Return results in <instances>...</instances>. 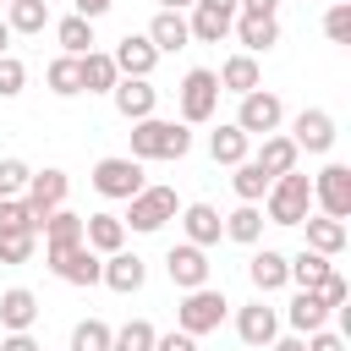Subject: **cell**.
Instances as JSON below:
<instances>
[{"label":"cell","instance_id":"obj_18","mask_svg":"<svg viewBox=\"0 0 351 351\" xmlns=\"http://www.w3.org/2000/svg\"><path fill=\"white\" fill-rule=\"evenodd\" d=\"M110 60H115V71H121V77H154L159 49L148 44V33H126V38L110 49Z\"/></svg>","mask_w":351,"mask_h":351},{"label":"cell","instance_id":"obj_1","mask_svg":"<svg viewBox=\"0 0 351 351\" xmlns=\"http://www.w3.org/2000/svg\"><path fill=\"white\" fill-rule=\"evenodd\" d=\"M192 154V126L181 121H132V159L137 165H154V159H186Z\"/></svg>","mask_w":351,"mask_h":351},{"label":"cell","instance_id":"obj_29","mask_svg":"<svg viewBox=\"0 0 351 351\" xmlns=\"http://www.w3.org/2000/svg\"><path fill=\"white\" fill-rule=\"evenodd\" d=\"M225 219V236L230 241H241V247H258L263 241V208L258 203H236L230 214H219Z\"/></svg>","mask_w":351,"mask_h":351},{"label":"cell","instance_id":"obj_35","mask_svg":"<svg viewBox=\"0 0 351 351\" xmlns=\"http://www.w3.org/2000/svg\"><path fill=\"white\" fill-rule=\"evenodd\" d=\"M44 82H49L55 99H77V93H82V77H77V60H71V55H55V60L44 66Z\"/></svg>","mask_w":351,"mask_h":351},{"label":"cell","instance_id":"obj_20","mask_svg":"<svg viewBox=\"0 0 351 351\" xmlns=\"http://www.w3.org/2000/svg\"><path fill=\"white\" fill-rule=\"evenodd\" d=\"M82 247L99 252V258L121 252V247H126V225H121V214H82Z\"/></svg>","mask_w":351,"mask_h":351},{"label":"cell","instance_id":"obj_10","mask_svg":"<svg viewBox=\"0 0 351 351\" xmlns=\"http://www.w3.org/2000/svg\"><path fill=\"white\" fill-rule=\"evenodd\" d=\"M236 11H241V0H192V16H186L192 44H225Z\"/></svg>","mask_w":351,"mask_h":351},{"label":"cell","instance_id":"obj_38","mask_svg":"<svg viewBox=\"0 0 351 351\" xmlns=\"http://www.w3.org/2000/svg\"><path fill=\"white\" fill-rule=\"evenodd\" d=\"M16 230H33L38 236V219L22 197H0V236H16Z\"/></svg>","mask_w":351,"mask_h":351},{"label":"cell","instance_id":"obj_34","mask_svg":"<svg viewBox=\"0 0 351 351\" xmlns=\"http://www.w3.org/2000/svg\"><path fill=\"white\" fill-rule=\"evenodd\" d=\"M5 27L11 33H44L49 27V0H11L5 5Z\"/></svg>","mask_w":351,"mask_h":351},{"label":"cell","instance_id":"obj_12","mask_svg":"<svg viewBox=\"0 0 351 351\" xmlns=\"http://www.w3.org/2000/svg\"><path fill=\"white\" fill-rule=\"evenodd\" d=\"M66 192H71V176L66 170H33L27 176V192H22V203L33 208V219L44 225V214H55V208H66Z\"/></svg>","mask_w":351,"mask_h":351},{"label":"cell","instance_id":"obj_21","mask_svg":"<svg viewBox=\"0 0 351 351\" xmlns=\"http://www.w3.org/2000/svg\"><path fill=\"white\" fill-rule=\"evenodd\" d=\"M247 280H252L258 296L285 291V285H291V274H285V252H280V247H258V252L247 258Z\"/></svg>","mask_w":351,"mask_h":351},{"label":"cell","instance_id":"obj_30","mask_svg":"<svg viewBox=\"0 0 351 351\" xmlns=\"http://www.w3.org/2000/svg\"><path fill=\"white\" fill-rule=\"evenodd\" d=\"M302 225H307V247H313V252H324V258L346 252V219H329V214H307Z\"/></svg>","mask_w":351,"mask_h":351},{"label":"cell","instance_id":"obj_48","mask_svg":"<svg viewBox=\"0 0 351 351\" xmlns=\"http://www.w3.org/2000/svg\"><path fill=\"white\" fill-rule=\"evenodd\" d=\"M71 5H77V16H88V22H99V16H104V11L115 5V0H71Z\"/></svg>","mask_w":351,"mask_h":351},{"label":"cell","instance_id":"obj_33","mask_svg":"<svg viewBox=\"0 0 351 351\" xmlns=\"http://www.w3.org/2000/svg\"><path fill=\"white\" fill-rule=\"evenodd\" d=\"M38 236H44V247H71V241H82V214H71V208H55V214H44Z\"/></svg>","mask_w":351,"mask_h":351},{"label":"cell","instance_id":"obj_6","mask_svg":"<svg viewBox=\"0 0 351 351\" xmlns=\"http://www.w3.org/2000/svg\"><path fill=\"white\" fill-rule=\"evenodd\" d=\"M148 181H143V165L132 159V154H104L99 165H93V192L99 197H115V203H126V197H137Z\"/></svg>","mask_w":351,"mask_h":351},{"label":"cell","instance_id":"obj_44","mask_svg":"<svg viewBox=\"0 0 351 351\" xmlns=\"http://www.w3.org/2000/svg\"><path fill=\"white\" fill-rule=\"evenodd\" d=\"M318 302H324L329 313H335V307H346V302H351V285H346V274H335V269H329V274L318 280Z\"/></svg>","mask_w":351,"mask_h":351},{"label":"cell","instance_id":"obj_49","mask_svg":"<svg viewBox=\"0 0 351 351\" xmlns=\"http://www.w3.org/2000/svg\"><path fill=\"white\" fill-rule=\"evenodd\" d=\"M247 16H280V0H241Z\"/></svg>","mask_w":351,"mask_h":351},{"label":"cell","instance_id":"obj_14","mask_svg":"<svg viewBox=\"0 0 351 351\" xmlns=\"http://www.w3.org/2000/svg\"><path fill=\"white\" fill-rule=\"evenodd\" d=\"M236 335H241L247 351H269V340L280 335V307H269L263 296L247 302V307H236Z\"/></svg>","mask_w":351,"mask_h":351},{"label":"cell","instance_id":"obj_43","mask_svg":"<svg viewBox=\"0 0 351 351\" xmlns=\"http://www.w3.org/2000/svg\"><path fill=\"white\" fill-rule=\"evenodd\" d=\"M27 88V66L16 55H0V99H16Z\"/></svg>","mask_w":351,"mask_h":351},{"label":"cell","instance_id":"obj_39","mask_svg":"<svg viewBox=\"0 0 351 351\" xmlns=\"http://www.w3.org/2000/svg\"><path fill=\"white\" fill-rule=\"evenodd\" d=\"M71 351H110V324L104 318H82L71 329Z\"/></svg>","mask_w":351,"mask_h":351},{"label":"cell","instance_id":"obj_53","mask_svg":"<svg viewBox=\"0 0 351 351\" xmlns=\"http://www.w3.org/2000/svg\"><path fill=\"white\" fill-rule=\"evenodd\" d=\"M0 5H11V0H0Z\"/></svg>","mask_w":351,"mask_h":351},{"label":"cell","instance_id":"obj_54","mask_svg":"<svg viewBox=\"0 0 351 351\" xmlns=\"http://www.w3.org/2000/svg\"><path fill=\"white\" fill-rule=\"evenodd\" d=\"M241 351H247V346H241Z\"/></svg>","mask_w":351,"mask_h":351},{"label":"cell","instance_id":"obj_22","mask_svg":"<svg viewBox=\"0 0 351 351\" xmlns=\"http://www.w3.org/2000/svg\"><path fill=\"white\" fill-rule=\"evenodd\" d=\"M33 324H38V296H33L27 285L0 291V329H5V335H27Z\"/></svg>","mask_w":351,"mask_h":351},{"label":"cell","instance_id":"obj_52","mask_svg":"<svg viewBox=\"0 0 351 351\" xmlns=\"http://www.w3.org/2000/svg\"><path fill=\"white\" fill-rule=\"evenodd\" d=\"M159 11H192V0H159Z\"/></svg>","mask_w":351,"mask_h":351},{"label":"cell","instance_id":"obj_2","mask_svg":"<svg viewBox=\"0 0 351 351\" xmlns=\"http://www.w3.org/2000/svg\"><path fill=\"white\" fill-rule=\"evenodd\" d=\"M307 214H313V176H302V170L274 176L263 192V219L269 225H302Z\"/></svg>","mask_w":351,"mask_h":351},{"label":"cell","instance_id":"obj_8","mask_svg":"<svg viewBox=\"0 0 351 351\" xmlns=\"http://www.w3.org/2000/svg\"><path fill=\"white\" fill-rule=\"evenodd\" d=\"M44 263H49V274L66 280V285H99V274H104V258L88 252L82 241H71V247H44Z\"/></svg>","mask_w":351,"mask_h":351},{"label":"cell","instance_id":"obj_46","mask_svg":"<svg viewBox=\"0 0 351 351\" xmlns=\"http://www.w3.org/2000/svg\"><path fill=\"white\" fill-rule=\"evenodd\" d=\"M154 351H197V340L181 335V329H170V335H154Z\"/></svg>","mask_w":351,"mask_h":351},{"label":"cell","instance_id":"obj_40","mask_svg":"<svg viewBox=\"0 0 351 351\" xmlns=\"http://www.w3.org/2000/svg\"><path fill=\"white\" fill-rule=\"evenodd\" d=\"M27 176H33L27 159H0V197H22L27 192Z\"/></svg>","mask_w":351,"mask_h":351},{"label":"cell","instance_id":"obj_41","mask_svg":"<svg viewBox=\"0 0 351 351\" xmlns=\"http://www.w3.org/2000/svg\"><path fill=\"white\" fill-rule=\"evenodd\" d=\"M324 33H329V44H351V0H335L324 11Z\"/></svg>","mask_w":351,"mask_h":351},{"label":"cell","instance_id":"obj_7","mask_svg":"<svg viewBox=\"0 0 351 351\" xmlns=\"http://www.w3.org/2000/svg\"><path fill=\"white\" fill-rule=\"evenodd\" d=\"M236 126H241L247 137H269V132H280V126H285V104H280V93H274V88H252V93H241V104H236Z\"/></svg>","mask_w":351,"mask_h":351},{"label":"cell","instance_id":"obj_36","mask_svg":"<svg viewBox=\"0 0 351 351\" xmlns=\"http://www.w3.org/2000/svg\"><path fill=\"white\" fill-rule=\"evenodd\" d=\"M236 176H230V192L241 197V203H263V192H269V176L252 165V159H241V165H230Z\"/></svg>","mask_w":351,"mask_h":351},{"label":"cell","instance_id":"obj_23","mask_svg":"<svg viewBox=\"0 0 351 351\" xmlns=\"http://www.w3.org/2000/svg\"><path fill=\"white\" fill-rule=\"evenodd\" d=\"M247 154H252V137H247L236 121H219V126L208 132V159H214V165L230 170V165H241Z\"/></svg>","mask_w":351,"mask_h":351},{"label":"cell","instance_id":"obj_25","mask_svg":"<svg viewBox=\"0 0 351 351\" xmlns=\"http://www.w3.org/2000/svg\"><path fill=\"white\" fill-rule=\"evenodd\" d=\"M148 44H154L159 55L186 49V44H192V33H186V11H154V22H148Z\"/></svg>","mask_w":351,"mask_h":351},{"label":"cell","instance_id":"obj_3","mask_svg":"<svg viewBox=\"0 0 351 351\" xmlns=\"http://www.w3.org/2000/svg\"><path fill=\"white\" fill-rule=\"evenodd\" d=\"M176 110H181V126H208L219 115V77L208 66H192L176 88Z\"/></svg>","mask_w":351,"mask_h":351},{"label":"cell","instance_id":"obj_4","mask_svg":"<svg viewBox=\"0 0 351 351\" xmlns=\"http://www.w3.org/2000/svg\"><path fill=\"white\" fill-rule=\"evenodd\" d=\"M176 214H181V197H176V186H143L137 197H126V214H121V225H126V230H137V236H154V230H165Z\"/></svg>","mask_w":351,"mask_h":351},{"label":"cell","instance_id":"obj_28","mask_svg":"<svg viewBox=\"0 0 351 351\" xmlns=\"http://www.w3.org/2000/svg\"><path fill=\"white\" fill-rule=\"evenodd\" d=\"M77 77H82V93H110V88L121 82V71H115L110 49H88V55L77 60Z\"/></svg>","mask_w":351,"mask_h":351},{"label":"cell","instance_id":"obj_45","mask_svg":"<svg viewBox=\"0 0 351 351\" xmlns=\"http://www.w3.org/2000/svg\"><path fill=\"white\" fill-rule=\"evenodd\" d=\"M307 351H346V335L340 329H318V335H302Z\"/></svg>","mask_w":351,"mask_h":351},{"label":"cell","instance_id":"obj_27","mask_svg":"<svg viewBox=\"0 0 351 351\" xmlns=\"http://www.w3.org/2000/svg\"><path fill=\"white\" fill-rule=\"evenodd\" d=\"M285 324H291V335H318V329H329V307L318 302V291H296L285 307Z\"/></svg>","mask_w":351,"mask_h":351},{"label":"cell","instance_id":"obj_13","mask_svg":"<svg viewBox=\"0 0 351 351\" xmlns=\"http://www.w3.org/2000/svg\"><path fill=\"white\" fill-rule=\"evenodd\" d=\"M165 274H170V285H176V291H197V285H208L214 263H208V252H203V247L176 241V247L165 252Z\"/></svg>","mask_w":351,"mask_h":351},{"label":"cell","instance_id":"obj_5","mask_svg":"<svg viewBox=\"0 0 351 351\" xmlns=\"http://www.w3.org/2000/svg\"><path fill=\"white\" fill-rule=\"evenodd\" d=\"M225 313H230L225 291H219V285H197V291H181V307H176V329L197 340V335H214V329L225 324Z\"/></svg>","mask_w":351,"mask_h":351},{"label":"cell","instance_id":"obj_16","mask_svg":"<svg viewBox=\"0 0 351 351\" xmlns=\"http://www.w3.org/2000/svg\"><path fill=\"white\" fill-rule=\"evenodd\" d=\"M99 285H110L115 296H137V291L148 285V263H143L137 252H126V247H121V252H110V258H104Z\"/></svg>","mask_w":351,"mask_h":351},{"label":"cell","instance_id":"obj_50","mask_svg":"<svg viewBox=\"0 0 351 351\" xmlns=\"http://www.w3.org/2000/svg\"><path fill=\"white\" fill-rule=\"evenodd\" d=\"M269 351H307V340H302V335H274Z\"/></svg>","mask_w":351,"mask_h":351},{"label":"cell","instance_id":"obj_42","mask_svg":"<svg viewBox=\"0 0 351 351\" xmlns=\"http://www.w3.org/2000/svg\"><path fill=\"white\" fill-rule=\"evenodd\" d=\"M33 247H38V236H33V230L0 236V263H27V258H33Z\"/></svg>","mask_w":351,"mask_h":351},{"label":"cell","instance_id":"obj_37","mask_svg":"<svg viewBox=\"0 0 351 351\" xmlns=\"http://www.w3.org/2000/svg\"><path fill=\"white\" fill-rule=\"evenodd\" d=\"M154 324L148 318H132V324H121V329H110V351H154Z\"/></svg>","mask_w":351,"mask_h":351},{"label":"cell","instance_id":"obj_31","mask_svg":"<svg viewBox=\"0 0 351 351\" xmlns=\"http://www.w3.org/2000/svg\"><path fill=\"white\" fill-rule=\"evenodd\" d=\"M329 269H335V263H329L324 252H313V247H302V252H291V258H285V274H291V285H296V291H318V280H324Z\"/></svg>","mask_w":351,"mask_h":351},{"label":"cell","instance_id":"obj_17","mask_svg":"<svg viewBox=\"0 0 351 351\" xmlns=\"http://www.w3.org/2000/svg\"><path fill=\"white\" fill-rule=\"evenodd\" d=\"M230 33H236L241 55H269V49L280 44V16H247V11H236Z\"/></svg>","mask_w":351,"mask_h":351},{"label":"cell","instance_id":"obj_26","mask_svg":"<svg viewBox=\"0 0 351 351\" xmlns=\"http://www.w3.org/2000/svg\"><path fill=\"white\" fill-rule=\"evenodd\" d=\"M214 77H219V93H236V99H241V93H252V88H263L258 55H241V49H236V55H230V60H225Z\"/></svg>","mask_w":351,"mask_h":351},{"label":"cell","instance_id":"obj_47","mask_svg":"<svg viewBox=\"0 0 351 351\" xmlns=\"http://www.w3.org/2000/svg\"><path fill=\"white\" fill-rule=\"evenodd\" d=\"M0 351H44V346H38V340H33V329H27V335H5V340H0Z\"/></svg>","mask_w":351,"mask_h":351},{"label":"cell","instance_id":"obj_19","mask_svg":"<svg viewBox=\"0 0 351 351\" xmlns=\"http://www.w3.org/2000/svg\"><path fill=\"white\" fill-rule=\"evenodd\" d=\"M176 219H181L186 241H192V247H203V252L225 236V219H219V208H214V203H181V214H176Z\"/></svg>","mask_w":351,"mask_h":351},{"label":"cell","instance_id":"obj_9","mask_svg":"<svg viewBox=\"0 0 351 351\" xmlns=\"http://www.w3.org/2000/svg\"><path fill=\"white\" fill-rule=\"evenodd\" d=\"M313 208L329 219H351V165H324L313 176Z\"/></svg>","mask_w":351,"mask_h":351},{"label":"cell","instance_id":"obj_51","mask_svg":"<svg viewBox=\"0 0 351 351\" xmlns=\"http://www.w3.org/2000/svg\"><path fill=\"white\" fill-rule=\"evenodd\" d=\"M11 38H16V33H11V27H5V16H0V55H11Z\"/></svg>","mask_w":351,"mask_h":351},{"label":"cell","instance_id":"obj_15","mask_svg":"<svg viewBox=\"0 0 351 351\" xmlns=\"http://www.w3.org/2000/svg\"><path fill=\"white\" fill-rule=\"evenodd\" d=\"M110 104H115L121 121H148V115L159 110V88H154L148 77H121V82L110 88Z\"/></svg>","mask_w":351,"mask_h":351},{"label":"cell","instance_id":"obj_11","mask_svg":"<svg viewBox=\"0 0 351 351\" xmlns=\"http://www.w3.org/2000/svg\"><path fill=\"white\" fill-rule=\"evenodd\" d=\"M291 143H296V154H329L335 148V137H340V126H335V115L329 110H302L296 121H291V132H285Z\"/></svg>","mask_w":351,"mask_h":351},{"label":"cell","instance_id":"obj_32","mask_svg":"<svg viewBox=\"0 0 351 351\" xmlns=\"http://www.w3.org/2000/svg\"><path fill=\"white\" fill-rule=\"evenodd\" d=\"M55 44H60V55L82 60V55L93 49V22H88V16H77V11H71V16H60V22H55Z\"/></svg>","mask_w":351,"mask_h":351},{"label":"cell","instance_id":"obj_24","mask_svg":"<svg viewBox=\"0 0 351 351\" xmlns=\"http://www.w3.org/2000/svg\"><path fill=\"white\" fill-rule=\"evenodd\" d=\"M247 159H252V165H258V170L274 181V176H291L302 154H296V143H291L285 132H269V137H263V148H258V154H247Z\"/></svg>","mask_w":351,"mask_h":351}]
</instances>
